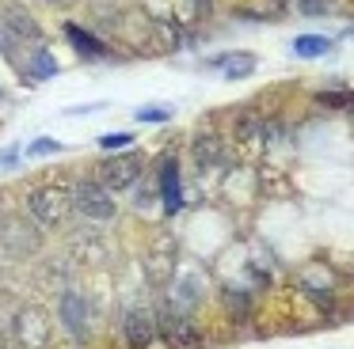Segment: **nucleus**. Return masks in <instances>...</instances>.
Here are the masks:
<instances>
[{
	"label": "nucleus",
	"instance_id": "obj_7",
	"mask_svg": "<svg viewBox=\"0 0 354 349\" xmlns=\"http://www.w3.org/2000/svg\"><path fill=\"white\" fill-rule=\"evenodd\" d=\"M62 326L73 334L77 341L88 338V326H92V315H88V300L80 292H73V288H65L62 292Z\"/></svg>",
	"mask_w": 354,
	"mask_h": 349
},
{
	"label": "nucleus",
	"instance_id": "obj_25",
	"mask_svg": "<svg viewBox=\"0 0 354 349\" xmlns=\"http://www.w3.org/2000/svg\"><path fill=\"white\" fill-rule=\"evenodd\" d=\"M107 103H88V106H69V114L73 118H84V114H95V110H103Z\"/></svg>",
	"mask_w": 354,
	"mask_h": 349
},
{
	"label": "nucleus",
	"instance_id": "obj_14",
	"mask_svg": "<svg viewBox=\"0 0 354 349\" xmlns=\"http://www.w3.org/2000/svg\"><path fill=\"white\" fill-rule=\"evenodd\" d=\"M65 38L73 42V50H77L80 57H103V53H107V46H103L95 34H88V30H80L77 23H65Z\"/></svg>",
	"mask_w": 354,
	"mask_h": 349
},
{
	"label": "nucleus",
	"instance_id": "obj_11",
	"mask_svg": "<svg viewBox=\"0 0 354 349\" xmlns=\"http://www.w3.org/2000/svg\"><path fill=\"white\" fill-rule=\"evenodd\" d=\"M4 243H8V250H16V255H31V250L39 247V235H35V228L24 224V220H8Z\"/></svg>",
	"mask_w": 354,
	"mask_h": 349
},
{
	"label": "nucleus",
	"instance_id": "obj_15",
	"mask_svg": "<svg viewBox=\"0 0 354 349\" xmlns=\"http://www.w3.org/2000/svg\"><path fill=\"white\" fill-rule=\"evenodd\" d=\"M194 156H198V163H206V167H225L229 163L221 137H209V133H202L198 141H194Z\"/></svg>",
	"mask_w": 354,
	"mask_h": 349
},
{
	"label": "nucleus",
	"instance_id": "obj_22",
	"mask_svg": "<svg viewBox=\"0 0 354 349\" xmlns=\"http://www.w3.org/2000/svg\"><path fill=\"white\" fill-rule=\"evenodd\" d=\"M240 141H263V121L252 118V114H244V118H240Z\"/></svg>",
	"mask_w": 354,
	"mask_h": 349
},
{
	"label": "nucleus",
	"instance_id": "obj_26",
	"mask_svg": "<svg viewBox=\"0 0 354 349\" xmlns=\"http://www.w3.org/2000/svg\"><path fill=\"white\" fill-rule=\"evenodd\" d=\"M16 156H19V152H16V148H8V152H4V156H0V167H8V163H16Z\"/></svg>",
	"mask_w": 354,
	"mask_h": 349
},
{
	"label": "nucleus",
	"instance_id": "obj_19",
	"mask_svg": "<svg viewBox=\"0 0 354 349\" xmlns=\"http://www.w3.org/2000/svg\"><path fill=\"white\" fill-rule=\"evenodd\" d=\"M57 152H65V144L62 141H54V137H35L31 144H27V156H57Z\"/></svg>",
	"mask_w": 354,
	"mask_h": 349
},
{
	"label": "nucleus",
	"instance_id": "obj_10",
	"mask_svg": "<svg viewBox=\"0 0 354 349\" xmlns=\"http://www.w3.org/2000/svg\"><path fill=\"white\" fill-rule=\"evenodd\" d=\"M160 201H164V212L168 217H176L179 209H183V186H179V163L176 159H164L160 167Z\"/></svg>",
	"mask_w": 354,
	"mask_h": 349
},
{
	"label": "nucleus",
	"instance_id": "obj_24",
	"mask_svg": "<svg viewBox=\"0 0 354 349\" xmlns=\"http://www.w3.org/2000/svg\"><path fill=\"white\" fill-rule=\"evenodd\" d=\"M316 103H324V106H346V103H351V91H320V95H316Z\"/></svg>",
	"mask_w": 354,
	"mask_h": 349
},
{
	"label": "nucleus",
	"instance_id": "obj_21",
	"mask_svg": "<svg viewBox=\"0 0 354 349\" xmlns=\"http://www.w3.org/2000/svg\"><path fill=\"white\" fill-rule=\"evenodd\" d=\"M0 53H4L12 65H19V38L8 34V30H4V23H0Z\"/></svg>",
	"mask_w": 354,
	"mask_h": 349
},
{
	"label": "nucleus",
	"instance_id": "obj_20",
	"mask_svg": "<svg viewBox=\"0 0 354 349\" xmlns=\"http://www.w3.org/2000/svg\"><path fill=\"white\" fill-rule=\"evenodd\" d=\"M95 144H100L103 152H122V148L133 144V133H107V137H100Z\"/></svg>",
	"mask_w": 354,
	"mask_h": 349
},
{
	"label": "nucleus",
	"instance_id": "obj_8",
	"mask_svg": "<svg viewBox=\"0 0 354 349\" xmlns=\"http://www.w3.org/2000/svg\"><path fill=\"white\" fill-rule=\"evenodd\" d=\"M122 334H126V341H130L133 349H145L149 341L156 338V315L149 308H133V311H126V319H122Z\"/></svg>",
	"mask_w": 354,
	"mask_h": 349
},
{
	"label": "nucleus",
	"instance_id": "obj_9",
	"mask_svg": "<svg viewBox=\"0 0 354 349\" xmlns=\"http://www.w3.org/2000/svg\"><path fill=\"white\" fill-rule=\"evenodd\" d=\"M0 23H4V30H8V34H16L19 42H39V38H42L35 15L27 12V8H19V4L4 8V12H0Z\"/></svg>",
	"mask_w": 354,
	"mask_h": 349
},
{
	"label": "nucleus",
	"instance_id": "obj_12",
	"mask_svg": "<svg viewBox=\"0 0 354 349\" xmlns=\"http://www.w3.org/2000/svg\"><path fill=\"white\" fill-rule=\"evenodd\" d=\"M214 65L221 68V72L229 76V80H244V76H252V72H255V65H259V61H255V53L236 50V53H221V57H217Z\"/></svg>",
	"mask_w": 354,
	"mask_h": 349
},
{
	"label": "nucleus",
	"instance_id": "obj_17",
	"mask_svg": "<svg viewBox=\"0 0 354 349\" xmlns=\"http://www.w3.org/2000/svg\"><path fill=\"white\" fill-rule=\"evenodd\" d=\"M31 76L35 80H54L57 76V61L50 50H35L31 53Z\"/></svg>",
	"mask_w": 354,
	"mask_h": 349
},
{
	"label": "nucleus",
	"instance_id": "obj_5",
	"mask_svg": "<svg viewBox=\"0 0 354 349\" xmlns=\"http://www.w3.org/2000/svg\"><path fill=\"white\" fill-rule=\"evenodd\" d=\"M141 179V156H111L100 163V186L103 190H130L133 182Z\"/></svg>",
	"mask_w": 354,
	"mask_h": 349
},
{
	"label": "nucleus",
	"instance_id": "obj_27",
	"mask_svg": "<svg viewBox=\"0 0 354 349\" xmlns=\"http://www.w3.org/2000/svg\"><path fill=\"white\" fill-rule=\"evenodd\" d=\"M46 4H54V8H65V4H73V0H46Z\"/></svg>",
	"mask_w": 354,
	"mask_h": 349
},
{
	"label": "nucleus",
	"instance_id": "obj_13",
	"mask_svg": "<svg viewBox=\"0 0 354 349\" xmlns=\"http://www.w3.org/2000/svg\"><path fill=\"white\" fill-rule=\"evenodd\" d=\"M198 300H202V277L198 273H187L183 281L176 285V292H171V308H179V311H194L198 308Z\"/></svg>",
	"mask_w": 354,
	"mask_h": 349
},
{
	"label": "nucleus",
	"instance_id": "obj_16",
	"mask_svg": "<svg viewBox=\"0 0 354 349\" xmlns=\"http://www.w3.org/2000/svg\"><path fill=\"white\" fill-rule=\"evenodd\" d=\"M293 53H297V57H324V53H331V38L301 34V38H293Z\"/></svg>",
	"mask_w": 354,
	"mask_h": 349
},
{
	"label": "nucleus",
	"instance_id": "obj_18",
	"mask_svg": "<svg viewBox=\"0 0 354 349\" xmlns=\"http://www.w3.org/2000/svg\"><path fill=\"white\" fill-rule=\"evenodd\" d=\"M171 114H176V106L168 103H149L138 110V121H145V126H156V121H171Z\"/></svg>",
	"mask_w": 354,
	"mask_h": 349
},
{
	"label": "nucleus",
	"instance_id": "obj_1",
	"mask_svg": "<svg viewBox=\"0 0 354 349\" xmlns=\"http://www.w3.org/2000/svg\"><path fill=\"white\" fill-rule=\"evenodd\" d=\"M69 209H73V194L65 186H57V182L39 186L31 197H27V212H31V220H35V224H42V228L65 224Z\"/></svg>",
	"mask_w": 354,
	"mask_h": 349
},
{
	"label": "nucleus",
	"instance_id": "obj_4",
	"mask_svg": "<svg viewBox=\"0 0 354 349\" xmlns=\"http://www.w3.org/2000/svg\"><path fill=\"white\" fill-rule=\"evenodd\" d=\"M73 205H77L88 220H111V217H115L111 190H103L95 179H80L77 186H73Z\"/></svg>",
	"mask_w": 354,
	"mask_h": 349
},
{
	"label": "nucleus",
	"instance_id": "obj_2",
	"mask_svg": "<svg viewBox=\"0 0 354 349\" xmlns=\"http://www.w3.org/2000/svg\"><path fill=\"white\" fill-rule=\"evenodd\" d=\"M176 262H179V239L171 232H160L145 250V273H149V285H168L176 277Z\"/></svg>",
	"mask_w": 354,
	"mask_h": 349
},
{
	"label": "nucleus",
	"instance_id": "obj_3",
	"mask_svg": "<svg viewBox=\"0 0 354 349\" xmlns=\"http://www.w3.org/2000/svg\"><path fill=\"white\" fill-rule=\"evenodd\" d=\"M12 334H16L19 349H46L50 346V315L39 303H27L12 319Z\"/></svg>",
	"mask_w": 354,
	"mask_h": 349
},
{
	"label": "nucleus",
	"instance_id": "obj_6",
	"mask_svg": "<svg viewBox=\"0 0 354 349\" xmlns=\"http://www.w3.org/2000/svg\"><path fill=\"white\" fill-rule=\"evenodd\" d=\"M156 334L171 341L176 349H191L198 346V334H194V323H191V311H179V308H164L160 319H156Z\"/></svg>",
	"mask_w": 354,
	"mask_h": 349
},
{
	"label": "nucleus",
	"instance_id": "obj_23",
	"mask_svg": "<svg viewBox=\"0 0 354 349\" xmlns=\"http://www.w3.org/2000/svg\"><path fill=\"white\" fill-rule=\"evenodd\" d=\"M225 303H229V308L236 311V315H244V311L252 308V296L240 292V288H229V292H225Z\"/></svg>",
	"mask_w": 354,
	"mask_h": 349
}]
</instances>
